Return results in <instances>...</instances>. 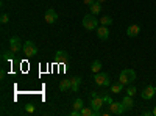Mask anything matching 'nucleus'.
<instances>
[{"mask_svg": "<svg viewBox=\"0 0 156 116\" xmlns=\"http://www.w3.org/2000/svg\"><path fill=\"white\" fill-rule=\"evenodd\" d=\"M70 116H81V113H80V110H75V108H73V110L70 111Z\"/></svg>", "mask_w": 156, "mask_h": 116, "instance_id": "27", "label": "nucleus"}, {"mask_svg": "<svg viewBox=\"0 0 156 116\" xmlns=\"http://www.w3.org/2000/svg\"><path fill=\"white\" fill-rule=\"evenodd\" d=\"M122 89H123V85H122L120 82L111 85V93H114V94H120V93H122Z\"/></svg>", "mask_w": 156, "mask_h": 116, "instance_id": "19", "label": "nucleus"}, {"mask_svg": "<svg viewBox=\"0 0 156 116\" xmlns=\"http://www.w3.org/2000/svg\"><path fill=\"white\" fill-rule=\"evenodd\" d=\"M154 91H156V86H154Z\"/></svg>", "mask_w": 156, "mask_h": 116, "instance_id": "32", "label": "nucleus"}, {"mask_svg": "<svg viewBox=\"0 0 156 116\" xmlns=\"http://www.w3.org/2000/svg\"><path fill=\"white\" fill-rule=\"evenodd\" d=\"M22 52H23V55H27V57H34L37 54V47L34 46L33 41H25Z\"/></svg>", "mask_w": 156, "mask_h": 116, "instance_id": "4", "label": "nucleus"}, {"mask_svg": "<svg viewBox=\"0 0 156 116\" xmlns=\"http://www.w3.org/2000/svg\"><path fill=\"white\" fill-rule=\"evenodd\" d=\"M72 107H73L75 110H81V108L84 107L83 99H75V100H73V104H72Z\"/></svg>", "mask_w": 156, "mask_h": 116, "instance_id": "20", "label": "nucleus"}, {"mask_svg": "<svg viewBox=\"0 0 156 116\" xmlns=\"http://www.w3.org/2000/svg\"><path fill=\"white\" fill-rule=\"evenodd\" d=\"M89 9H90V14H94V16L100 14V11H101V5H100V2H94L92 5L89 6Z\"/></svg>", "mask_w": 156, "mask_h": 116, "instance_id": "15", "label": "nucleus"}, {"mask_svg": "<svg viewBox=\"0 0 156 116\" xmlns=\"http://www.w3.org/2000/svg\"><path fill=\"white\" fill-rule=\"evenodd\" d=\"M34 105L33 104H27V105H25V111H27V113H34Z\"/></svg>", "mask_w": 156, "mask_h": 116, "instance_id": "25", "label": "nucleus"}, {"mask_svg": "<svg viewBox=\"0 0 156 116\" xmlns=\"http://www.w3.org/2000/svg\"><path fill=\"white\" fill-rule=\"evenodd\" d=\"M56 19H58L56 11H55L53 8H48V9L45 11V22H47V24H55Z\"/></svg>", "mask_w": 156, "mask_h": 116, "instance_id": "11", "label": "nucleus"}, {"mask_svg": "<svg viewBox=\"0 0 156 116\" xmlns=\"http://www.w3.org/2000/svg\"><path fill=\"white\" fill-rule=\"evenodd\" d=\"M90 71H92L94 74L100 72L101 71V61L100 60H94L92 63H90Z\"/></svg>", "mask_w": 156, "mask_h": 116, "instance_id": "16", "label": "nucleus"}, {"mask_svg": "<svg viewBox=\"0 0 156 116\" xmlns=\"http://www.w3.org/2000/svg\"><path fill=\"white\" fill-rule=\"evenodd\" d=\"M0 21H2V24H6V22L9 21V17H8V14H6V13H3V14L0 16Z\"/></svg>", "mask_w": 156, "mask_h": 116, "instance_id": "26", "label": "nucleus"}, {"mask_svg": "<svg viewBox=\"0 0 156 116\" xmlns=\"http://www.w3.org/2000/svg\"><path fill=\"white\" fill-rule=\"evenodd\" d=\"M103 105H105V102H103V97H101V96L90 97V107L94 108V111H95L97 114H100V110H101Z\"/></svg>", "mask_w": 156, "mask_h": 116, "instance_id": "6", "label": "nucleus"}, {"mask_svg": "<svg viewBox=\"0 0 156 116\" xmlns=\"http://www.w3.org/2000/svg\"><path fill=\"white\" fill-rule=\"evenodd\" d=\"M80 85H81V77H73V79H70V89H72L73 93L78 91Z\"/></svg>", "mask_w": 156, "mask_h": 116, "instance_id": "14", "label": "nucleus"}, {"mask_svg": "<svg viewBox=\"0 0 156 116\" xmlns=\"http://www.w3.org/2000/svg\"><path fill=\"white\" fill-rule=\"evenodd\" d=\"M109 74L106 72H97L94 74V82L98 85V86H109Z\"/></svg>", "mask_w": 156, "mask_h": 116, "instance_id": "3", "label": "nucleus"}, {"mask_svg": "<svg viewBox=\"0 0 156 116\" xmlns=\"http://www.w3.org/2000/svg\"><path fill=\"white\" fill-rule=\"evenodd\" d=\"M101 97H103V102H105V104H106V105H111V104H112V102H114V100H112V97H111L109 94H103Z\"/></svg>", "mask_w": 156, "mask_h": 116, "instance_id": "24", "label": "nucleus"}, {"mask_svg": "<svg viewBox=\"0 0 156 116\" xmlns=\"http://www.w3.org/2000/svg\"><path fill=\"white\" fill-rule=\"evenodd\" d=\"M136 93H137L136 86H133V85H128V88H126V94H128V96H131V97H134V96H136Z\"/></svg>", "mask_w": 156, "mask_h": 116, "instance_id": "22", "label": "nucleus"}, {"mask_svg": "<svg viewBox=\"0 0 156 116\" xmlns=\"http://www.w3.org/2000/svg\"><path fill=\"white\" fill-rule=\"evenodd\" d=\"M142 114H144V116H150V114H153V111H150V110H145V111L142 113Z\"/></svg>", "mask_w": 156, "mask_h": 116, "instance_id": "29", "label": "nucleus"}, {"mask_svg": "<svg viewBox=\"0 0 156 116\" xmlns=\"http://www.w3.org/2000/svg\"><path fill=\"white\" fill-rule=\"evenodd\" d=\"M136 80V72L134 69H123L119 75V82L123 85V86H128V85H131L133 82Z\"/></svg>", "mask_w": 156, "mask_h": 116, "instance_id": "1", "label": "nucleus"}, {"mask_svg": "<svg viewBox=\"0 0 156 116\" xmlns=\"http://www.w3.org/2000/svg\"><path fill=\"white\" fill-rule=\"evenodd\" d=\"M139 33H140V25H137V24H133V25H129V27L126 28V35L129 38H136Z\"/></svg>", "mask_w": 156, "mask_h": 116, "instance_id": "12", "label": "nucleus"}, {"mask_svg": "<svg viewBox=\"0 0 156 116\" xmlns=\"http://www.w3.org/2000/svg\"><path fill=\"white\" fill-rule=\"evenodd\" d=\"M97 36L101 41H106L109 38V28L106 27V25H98L97 27Z\"/></svg>", "mask_w": 156, "mask_h": 116, "instance_id": "9", "label": "nucleus"}, {"mask_svg": "<svg viewBox=\"0 0 156 116\" xmlns=\"http://www.w3.org/2000/svg\"><path fill=\"white\" fill-rule=\"evenodd\" d=\"M153 114H154V116H156V107H154V108H153Z\"/></svg>", "mask_w": 156, "mask_h": 116, "instance_id": "31", "label": "nucleus"}, {"mask_svg": "<svg viewBox=\"0 0 156 116\" xmlns=\"http://www.w3.org/2000/svg\"><path fill=\"white\" fill-rule=\"evenodd\" d=\"M126 110L123 107L122 102H112V104L109 105V113L111 114H123Z\"/></svg>", "mask_w": 156, "mask_h": 116, "instance_id": "7", "label": "nucleus"}, {"mask_svg": "<svg viewBox=\"0 0 156 116\" xmlns=\"http://www.w3.org/2000/svg\"><path fill=\"white\" fill-rule=\"evenodd\" d=\"M95 2H100V3H103V2H106V0H95Z\"/></svg>", "mask_w": 156, "mask_h": 116, "instance_id": "30", "label": "nucleus"}, {"mask_svg": "<svg viewBox=\"0 0 156 116\" xmlns=\"http://www.w3.org/2000/svg\"><path fill=\"white\" fill-rule=\"evenodd\" d=\"M55 61L59 63V64H66L69 63V55L66 50H58V52L55 54Z\"/></svg>", "mask_w": 156, "mask_h": 116, "instance_id": "10", "label": "nucleus"}, {"mask_svg": "<svg viewBox=\"0 0 156 116\" xmlns=\"http://www.w3.org/2000/svg\"><path fill=\"white\" fill-rule=\"evenodd\" d=\"M95 2V0H83V3L86 5V6H90V5H92Z\"/></svg>", "mask_w": 156, "mask_h": 116, "instance_id": "28", "label": "nucleus"}, {"mask_svg": "<svg viewBox=\"0 0 156 116\" xmlns=\"http://www.w3.org/2000/svg\"><path fill=\"white\" fill-rule=\"evenodd\" d=\"M154 94H156V91H154V86H153V85H147V86L144 88V91L140 93L142 99H145V100L153 99V97H154Z\"/></svg>", "mask_w": 156, "mask_h": 116, "instance_id": "8", "label": "nucleus"}, {"mask_svg": "<svg viewBox=\"0 0 156 116\" xmlns=\"http://www.w3.org/2000/svg\"><path fill=\"white\" fill-rule=\"evenodd\" d=\"M59 89H61L62 93L69 91V89H70V80H69V79H64V80H61V82H59Z\"/></svg>", "mask_w": 156, "mask_h": 116, "instance_id": "18", "label": "nucleus"}, {"mask_svg": "<svg viewBox=\"0 0 156 116\" xmlns=\"http://www.w3.org/2000/svg\"><path fill=\"white\" fill-rule=\"evenodd\" d=\"M12 55H16L12 50H6V52H3V60L5 61H8V60H11L12 58Z\"/></svg>", "mask_w": 156, "mask_h": 116, "instance_id": "23", "label": "nucleus"}, {"mask_svg": "<svg viewBox=\"0 0 156 116\" xmlns=\"http://www.w3.org/2000/svg\"><path fill=\"white\" fill-rule=\"evenodd\" d=\"M22 49H23V44H22V41L19 39L17 36H12L11 39H9V50H12L14 54H19Z\"/></svg>", "mask_w": 156, "mask_h": 116, "instance_id": "5", "label": "nucleus"}, {"mask_svg": "<svg viewBox=\"0 0 156 116\" xmlns=\"http://www.w3.org/2000/svg\"><path fill=\"white\" fill-rule=\"evenodd\" d=\"M83 27L87 30V32H92V30H97V27H98V21H97V17L94 16V14H86L84 17H83Z\"/></svg>", "mask_w": 156, "mask_h": 116, "instance_id": "2", "label": "nucleus"}, {"mask_svg": "<svg viewBox=\"0 0 156 116\" xmlns=\"http://www.w3.org/2000/svg\"><path fill=\"white\" fill-rule=\"evenodd\" d=\"M80 113H81V116H97V113L94 111L92 107H83L80 110Z\"/></svg>", "mask_w": 156, "mask_h": 116, "instance_id": "17", "label": "nucleus"}, {"mask_svg": "<svg viewBox=\"0 0 156 116\" xmlns=\"http://www.w3.org/2000/svg\"><path fill=\"white\" fill-rule=\"evenodd\" d=\"M100 24H101V25H106V27H108V25L112 24V17H111V16H103V17L100 19Z\"/></svg>", "mask_w": 156, "mask_h": 116, "instance_id": "21", "label": "nucleus"}, {"mask_svg": "<svg viewBox=\"0 0 156 116\" xmlns=\"http://www.w3.org/2000/svg\"><path fill=\"white\" fill-rule=\"evenodd\" d=\"M122 104H123L125 110H131V108L134 107V100H133L131 96H128V94H126V96L122 99Z\"/></svg>", "mask_w": 156, "mask_h": 116, "instance_id": "13", "label": "nucleus"}]
</instances>
